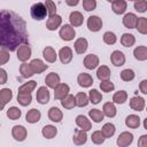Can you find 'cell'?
Returning a JSON list of instances; mask_svg holds the SVG:
<instances>
[{"mask_svg": "<svg viewBox=\"0 0 147 147\" xmlns=\"http://www.w3.org/2000/svg\"><path fill=\"white\" fill-rule=\"evenodd\" d=\"M110 74H111V72H110V69H109L107 65H101V67H99L98 70H96V77H98V79H100V80L109 79Z\"/></svg>", "mask_w": 147, "mask_h": 147, "instance_id": "cell-33", "label": "cell"}, {"mask_svg": "<svg viewBox=\"0 0 147 147\" xmlns=\"http://www.w3.org/2000/svg\"><path fill=\"white\" fill-rule=\"evenodd\" d=\"M69 21H70V25H72V26H80L84 22V16L80 11L76 10V11L70 13Z\"/></svg>", "mask_w": 147, "mask_h": 147, "instance_id": "cell-23", "label": "cell"}, {"mask_svg": "<svg viewBox=\"0 0 147 147\" xmlns=\"http://www.w3.org/2000/svg\"><path fill=\"white\" fill-rule=\"evenodd\" d=\"M107 1H108V2H114L115 0H107Z\"/></svg>", "mask_w": 147, "mask_h": 147, "instance_id": "cell-58", "label": "cell"}, {"mask_svg": "<svg viewBox=\"0 0 147 147\" xmlns=\"http://www.w3.org/2000/svg\"><path fill=\"white\" fill-rule=\"evenodd\" d=\"M91 139H92V142H94L95 145H101L106 140V138H105V136L102 134L101 131H94L91 136Z\"/></svg>", "mask_w": 147, "mask_h": 147, "instance_id": "cell-46", "label": "cell"}, {"mask_svg": "<svg viewBox=\"0 0 147 147\" xmlns=\"http://www.w3.org/2000/svg\"><path fill=\"white\" fill-rule=\"evenodd\" d=\"M111 9L116 15H122L125 13L126 8H127V3L125 0H115L114 2H111Z\"/></svg>", "mask_w": 147, "mask_h": 147, "instance_id": "cell-20", "label": "cell"}, {"mask_svg": "<svg viewBox=\"0 0 147 147\" xmlns=\"http://www.w3.org/2000/svg\"><path fill=\"white\" fill-rule=\"evenodd\" d=\"M42 56L44 59L49 62V63H54L56 61V57H57V54L55 52V49L51 46H46L44 49H42Z\"/></svg>", "mask_w": 147, "mask_h": 147, "instance_id": "cell-22", "label": "cell"}, {"mask_svg": "<svg viewBox=\"0 0 147 147\" xmlns=\"http://www.w3.org/2000/svg\"><path fill=\"white\" fill-rule=\"evenodd\" d=\"M61 105H62V107H64L65 109H72L74 107H76V99H75L74 95L67 94V95L61 100Z\"/></svg>", "mask_w": 147, "mask_h": 147, "instance_id": "cell-34", "label": "cell"}, {"mask_svg": "<svg viewBox=\"0 0 147 147\" xmlns=\"http://www.w3.org/2000/svg\"><path fill=\"white\" fill-rule=\"evenodd\" d=\"M88 100H90V102H92L93 105H98V103H100V101L102 100V94H101L98 90L93 88V90H91L90 93H88Z\"/></svg>", "mask_w": 147, "mask_h": 147, "instance_id": "cell-40", "label": "cell"}, {"mask_svg": "<svg viewBox=\"0 0 147 147\" xmlns=\"http://www.w3.org/2000/svg\"><path fill=\"white\" fill-rule=\"evenodd\" d=\"M37 86V83L34 80H30L28 83H24L18 87V92H24V93H31Z\"/></svg>", "mask_w": 147, "mask_h": 147, "instance_id": "cell-43", "label": "cell"}, {"mask_svg": "<svg viewBox=\"0 0 147 147\" xmlns=\"http://www.w3.org/2000/svg\"><path fill=\"white\" fill-rule=\"evenodd\" d=\"M77 83L79 84V86L82 87H90L92 86L93 84V78L90 74H86V72H82L78 75L77 77Z\"/></svg>", "mask_w": 147, "mask_h": 147, "instance_id": "cell-18", "label": "cell"}, {"mask_svg": "<svg viewBox=\"0 0 147 147\" xmlns=\"http://www.w3.org/2000/svg\"><path fill=\"white\" fill-rule=\"evenodd\" d=\"M88 116H90L91 119H92L93 122H95V123L102 122V121H103V117H105L102 110L96 109V108H95V109H91V110L88 111Z\"/></svg>", "mask_w": 147, "mask_h": 147, "instance_id": "cell-37", "label": "cell"}, {"mask_svg": "<svg viewBox=\"0 0 147 147\" xmlns=\"http://www.w3.org/2000/svg\"><path fill=\"white\" fill-rule=\"evenodd\" d=\"M134 77H136V74L132 69H124L121 72V79L123 82H131L134 79Z\"/></svg>", "mask_w": 147, "mask_h": 147, "instance_id": "cell-44", "label": "cell"}, {"mask_svg": "<svg viewBox=\"0 0 147 147\" xmlns=\"http://www.w3.org/2000/svg\"><path fill=\"white\" fill-rule=\"evenodd\" d=\"M7 79H8V76H7V71L0 67V85H3V84H6V83H7Z\"/></svg>", "mask_w": 147, "mask_h": 147, "instance_id": "cell-53", "label": "cell"}, {"mask_svg": "<svg viewBox=\"0 0 147 147\" xmlns=\"http://www.w3.org/2000/svg\"><path fill=\"white\" fill-rule=\"evenodd\" d=\"M99 65V57L95 54H88L84 57V67L88 70H93Z\"/></svg>", "mask_w": 147, "mask_h": 147, "instance_id": "cell-12", "label": "cell"}, {"mask_svg": "<svg viewBox=\"0 0 147 147\" xmlns=\"http://www.w3.org/2000/svg\"><path fill=\"white\" fill-rule=\"evenodd\" d=\"M48 118H49L52 122L59 123V122H61L62 118H63V113H62L57 107H52V108H49V110H48Z\"/></svg>", "mask_w": 147, "mask_h": 147, "instance_id": "cell-24", "label": "cell"}, {"mask_svg": "<svg viewBox=\"0 0 147 147\" xmlns=\"http://www.w3.org/2000/svg\"><path fill=\"white\" fill-rule=\"evenodd\" d=\"M11 136L15 140L23 141V140H25V138L28 136V131L23 125H15L11 129Z\"/></svg>", "mask_w": 147, "mask_h": 147, "instance_id": "cell-8", "label": "cell"}, {"mask_svg": "<svg viewBox=\"0 0 147 147\" xmlns=\"http://www.w3.org/2000/svg\"><path fill=\"white\" fill-rule=\"evenodd\" d=\"M75 99H76V106H77V107H80V108L86 107V106L88 105V102H90L87 94L84 93V92H78V93L76 94Z\"/></svg>", "mask_w": 147, "mask_h": 147, "instance_id": "cell-32", "label": "cell"}, {"mask_svg": "<svg viewBox=\"0 0 147 147\" xmlns=\"http://www.w3.org/2000/svg\"><path fill=\"white\" fill-rule=\"evenodd\" d=\"M137 15L133 13H127L124 15L123 17V25L127 29H134L136 28V23H137Z\"/></svg>", "mask_w": 147, "mask_h": 147, "instance_id": "cell-21", "label": "cell"}, {"mask_svg": "<svg viewBox=\"0 0 147 147\" xmlns=\"http://www.w3.org/2000/svg\"><path fill=\"white\" fill-rule=\"evenodd\" d=\"M30 14L31 17L36 21H41L44 18H46L47 15V9L45 7V5L42 2H37L34 5H32L31 9H30Z\"/></svg>", "mask_w": 147, "mask_h": 147, "instance_id": "cell-2", "label": "cell"}, {"mask_svg": "<svg viewBox=\"0 0 147 147\" xmlns=\"http://www.w3.org/2000/svg\"><path fill=\"white\" fill-rule=\"evenodd\" d=\"M136 29L141 34H147V18L146 17H139L136 23Z\"/></svg>", "mask_w": 147, "mask_h": 147, "instance_id": "cell-39", "label": "cell"}, {"mask_svg": "<svg viewBox=\"0 0 147 147\" xmlns=\"http://www.w3.org/2000/svg\"><path fill=\"white\" fill-rule=\"evenodd\" d=\"M44 5H45V7H46V9H47V15L52 16V15L56 14V5H55L54 1H52V0H46V2H45Z\"/></svg>", "mask_w": 147, "mask_h": 147, "instance_id": "cell-49", "label": "cell"}, {"mask_svg": "<svg viewBox=\"0 0 147 147\" xmlns=\"http://www.w3.org/2000/svg\"><path fill=\"white\" fill-rule=\"evenodd\" d=\"M87 28L90 31L92 32H98L101 30L102 28V20L96 16V15H92L87 18Z\"/></svg>", "mask_w": 147, "mask_h": 147, "instance_id": "cell-4", "label": "cell"}, {"mask_svg": "<svg viewBox=\"0 0 147 147\" xmlns=\"http://www.w3.org/2000/svg\"><path fill=\"white\" fill-rule=\"evenodd\" d=\"M59 34H60V37H61L62 40H64V41H71L75 38V36H76V31H75V29H74L72 25L64 24L60 29Z\"/></svg>", "mask_w": 147, "mask_h": 147, "instance_id": "cell-3", "label": "cell"}, {"mask_svg": "<svg viewBox=\"0 0 147 147\" xmlns=\"http://www.w3.org/2000/svg\"><path fill=\"white\" fill-rule=\"evenodd\" d=\"M115 131H116V127L113 123H106L101 129V132L105 136V138H111L115 134Z\"/></svg>", "mask_w": 147, "mask_h": 147, "instance_id": "cell-38", "label": "cell"}, {"mask_svg": "<svg viewBox=\"0 0 147 147\" xmlns=\"http://www.w3.org/2000/svg\"><path fill=\"white\" fill-rule=\"evenodd\" d=\"M126 100H127V93H126L125 91L115 92L114 95H113V101H114V103L122 105V103H124Z\"/></svg>", "mask_w": 147, "mask_h": 147, "instance_id": "cell-41", "label": "cell"}, {"mask_svg": "<svg viewBox=\"0 0 147 147\" xmlns=\"http://www.w3.org/2000/svg\"><path fill=\"white\" fill-rule=\"evenodd\" d=\"M110 61L115 67H122L125 63V55L121 51H114L110 54Z\"/></svg>", "mask_w": 147, "mask_h": 147, "instance_id": "cell-13", "label": "cell"}, {"mask_svg": "<svg viewBox=\"0 0 147 147\" xmlns=\"http://www.w3.org/2000/svg\"><path fill=\"white\" fill-rule=\"evenodd\" d=\"M69 92H70L69 85L64 83H60L54 87V98L55 100H62L67 94H69Z\"/></svg>", "mask_w": 147, "mask_h": 147, "instance_id": "cell-6", "label": "cell"}, {"mask_svg": "<svg viewBox=\"0 0 147 147\" xmlns=\"http://www.w3.org/2000/svg\"><path fill=\"white\" fill-rule=\"evenodd\" d=\"M103 41L107 44V45H114L116 41H117V37H116V34L114 33V32H111V31H107V32H105V34H103Z\"/></svg>", "mask_w": 147, "mask_h": 147, "instance_id": "cell-47", "label": "cell"}, {"mask_svg": "<svg viewBox=\"0 0 147 147\" xmlns=\"http://www.w3.org/2000/svg\"><path fill=\"white\" fill-rule=\"evenodd\" d=\"M59 57H60V61H61L62 64H68L72 60V51H71V48L68 47V46L62 47L59 51Z\"/></svg>", "mask_w": 147, "mask_h": 147, "instance_id": "cell-11", "label": "cell"}, {"mask_svg": "<svg viewBox=\"0 0 147 147\" xmlns=\"http://www.w3.org/2000/svg\"><path fill=\"white\" fill-rule=\"evenodd\" d=\"M30 65H31V69H32L33 74H41L48 68V65L45 64L40 59H33L30 62Z\"/></svg>", "mask_w": 147, "mask_h": 147, "instance_id": "cell-17", "label": "cell"}, {"mask_svg": "<svg viewBox=\"0 0 147 147\" xmlns=\"http://www.w3.org/2000/svg\"><path fill=\"white\" fill-rule=\"evenodd\" d=\"M129 1H137V0H129Z\"/></svg>", "mask_w": 147, "mask_h": 147, "instance_id": "cell-59", "label": "cell"}, {"mask_svg": "<svg viewBox=\"0 0 147 147\" xmlns=\"http://www.w3.org/2000/svg\"><path fill=\"white\" fill-rule=\"evenodd\" d=\"M133 141V134L131 132H122L117 138V145L119 147H126L130 146Z\"/></svg>", "mask_w": 147, "mask_h": 147, "instance_id": "cell-10", "label": "cell"}, {"mask_svg": "<svg viewBox=\"0 0 147 147\" xmlns=\"http://www.w3.org/2000/svg\"><path fill=\"white\" fill-rule=\"evenodd\" d=\"M65 3L70 7H76L79 3V0H65Z\"/></svg>", "mask_w": 147, "mask_h": 147, "instance_id": "cell-56", "label": "cell"}, {"mask_svg": "<svg viewBox=\"0 0 147 147\" xmlns=\"http://www.w3.org/2000/svg\"><path fill=\"white\" fill-rule=\"evenodd\" d=\"M10 59V55H9V52L6 51V49H0V67L6 64Z\"/></svg>", "mask_w": 147, "mask_h": 147, "instance_id": "cell-52", "label": "cell"}, {"mask_svg": "<svg viewBox=\"0 0 147 147\" xmlns=\"http://www.w3.org/2000/svg\"><path fill=\"white\" fill-rule=\"evenodd\" d=\"M40 117H41V113L36 109V108H32L30 109L26 115H25V121L30 124H34V123H38L40 121Z\"/></svg>", "mask_w": 147, "mask_h": 147, "instance_id": "cell-19", "label": "cell"}, {"mask_svg": "<svg viewBox=\"0 0 147 147\" xmlns=\"http://www.w3.org/2000/svg\"><path fill=\"white\" fill-rule=\"evenodd\" d=\"M76 124H77V126H78L79 129H82V130H84V131H86V132L92 129V123H91V121H90L86 116H84V115H78V116L76 117Z\"/></svg>", "mask_w": 147, "mask_h": 147, "instance_id": "cell-14", "label": "cell"}, {"mask_svg": "<svg viewBox=\"0 0 147 147\" xmlns=\"http://www.w3.org/2000/svg\"><path fill=\"white\" fill-rule=\"evenodd\" d=\"M134 9L139 13H145L147 10V1L146 0H137L134 1Z\"/></svg>", "mask_w": 147, "mask_h": 147, "instance_id": "cell-50", "label": "cell"}, {"mask_svg": "<svg viewBox=\"0 0 147 147\" xmlns=\"http://www.w3.org/2000/svg\"><path fill=\"white\" fill-rule=\"evenodd\" d=\"M74 47H75V51H76L77 54H83V53L86 52V49L88 47V42H87V40L85 38H78L75 41Z\"/></svg>", "mask_w": 147, "mask_h": 147, "instance_id": "cell-26", "label": "cell"}, {"mask_svg": "<svg viewBox=\"0 0 147 147\" xmlns=\"http://www.w3.org/2000/svg\"><path fill=\"white\" fill-rule=\"evenodd\" d=\"M16 51H17V59L22 62H25L31 57V48L28 44L20 45Z\"/></svg>", "mask_w": 147, "mask_h": 147, "instance_id": "cell-5", "label": "cell"}, {"mask_svg": "<svg viewBox=\"0 0 147 147\" xmlns=\"http://www.w3.org/2000/svg\"><path fill=\"white\" fill-rule=\"evenodd\" d=\"M49 98H51V94H49V91L46 86H40L37 90L36 99L40 105H46L49 101Z\"/></svg>", "mask_w": 147, "mask_h": 147, "instance_id": "cell-7", "label": "cell"}, {"mask_svg": "<svg viewBox=\"0 0 147 147\" xmlns=\"http://www.w3.org/2000/svg\"><path fill=\"white\" fill-rule=\"evenodd\" d=\"M134 59L138 61H146L147 60V47L146 46H138L133 51Z\"/></svg>", "mask_w": 147, "mask_h": 147, "instance_id": "cell-28", "label": "cell"}, {"mask_svg": "<svg viewBox=\"0 0 147 147\" xmlns=\"http://www.w3.org/2000/svg\"><path fill=\"white\" fill-rule=\"evenodd\" d=\"M5 105H6V103H5V102H2V101L0 100V111H1V110L5 108Z\"/></svg>", "mask_w": 147, "mask_h": 147, "instance_id": "cell-57", "label": "cell"}, {"mask_svg": "<svg viewBox=\"0 0 147 147\" xmlns=\"http://www.w3.org/2000/svg\"><path fill=\"white\" fill-rule=\"evenodd\" d=\"M45 83L47 85V87L49 88H54L57 84H60V76L56 72H51L46 76L45 78Z\"/></svg>", "mask_w": 147, "mask_h": 147, "instance_id": "cell-25", "label": "cell"}, {"mask_svg": "<svg viewBox=\"0 0 147 147\" xmlns=\"http://www.w3.org/2000/svg\"><path fill=\"white\" fill-rule=\"evenodd\" d=\"M139 90L142 94H147V80L144 79L140 82V85H139Z\"/></svg>", "mask_w": 147, "mask_h": 147, "instance_id": "cell-54", "label": "cell"}, {"mask_svg": "<svg viewBox=\"0 0 147 147\" xmlns=\"http://www.w3.org/2000/svg\"><path fill=\"white\" fill-rule=\"evenodd\" d=\"M21 115H22V111H21V109L20 108H17V107H10L8 110H7V117L9 118V119H11V121H16V119H18L20 117H21Z\"/></svg>", "mask_w": 147, "mask_h": 147, "instance_id": "cell-42", "label": "cell"}, {"mask_svg": "<svg viewBox=\"0 0 147 147\" xmlns=\"http://www.w3.org/2000/svg\"><path fill=\"white\" fill-rule=\"evenodd\" d=\"M100 88H101L102 92L109 93V92L114 91L115 85H114L109 79H106V80H101V83H100Z\"/></svg>", "mask_w": 147, "mask_h": 147, "instance_id": "cell-48", "label": "cell"}, {"mask_svg": "<svg viewBox=\"0 0 147 147\" xmlns=\"http://www.w3.org/2000/svg\"><path fill=\"white\" fill-rule=\"evenodd\" d=\"M125 125L130 129H137L140 126V117L138 115H129L125 118Z\"/></svg>", "mask_w": 147, "mask_h": 147, "instance_id": "cell-29", "label": "cell"}, {"mask_svg": "<svg viewBox=\"0 0 147 147\" xmlns=\"http://www.w3.org/2000/svg\"><path fill=\"white\" fill-rule=\"evenodd\" d=\"M138 146L139 147H147V136L146 134L140 137V139L138 140Z\"/></svg>", "mask_w": 147, "mask_h": 147, "instance_id": "cell-55", "label": "cell"}, {"mask_svg": "<svg viewBox=\"0 0 147 147\" xmlns=\"http://www.w3.org/2000/svg\"><path fill=\"white\" fill-rule=\"evenodd\" d=\"M62 24V17L57 14H54L52 16H49V18L46 22V28L49 31H55L60 25Z\"/></svg>", "mask_w": 147, "mask_h": 147, "instance_id": "cell-9", "label": "cell"}, {"mask_svg": "<svg viewBox=\"0 0 147 147\" xmlns=\"http://www.w3.org/2000/svg\"><path fill=\"white\" fill-rule=\"evenodd\" d=\"M41 134L44 136V138L46 139H53L56 134H57V129L54 125H45L41 130Z\"/></svg>", "mask_w": 147, "mask_h": 147, "instance_id": "cell-30", "label": "cell"}, {"mask_svg": "<svg viewBox=\"0 0 147 147\" xmlns=\"http://www.w3.org/2000/svg\"><path fill=\"white\" fill-rule=\"evenodd\" d=\"M28 42L26 23L15 11L0 10V48L14 52Z\"/></svg>", "mask_w": 147, "mask_h": 147, "instance_id": "cell-1", "label": "cell"}, {"mask_svg": "<svg viewBox=\"0 0 147 147\" xmlns=\"http://www.w3.org/2000/svg\"><path fill=\"white\" fill-rule=\"evenodd\" d=\"M83 8L86 11H92L96 8V0H83Z\"/></svg>", "mask_w": 147, "mask_h": 147, "instance_id": "cell-51", "label": "cell"}, {"mask_svg": "<svg viewBox=\"0 0 147 147\" xmlns=\"http://www.w3.org/2000/svg\"><path fill=\"white\" fill-rule=\"evenodd\" d=\"M72 140H74V144L78 145V146L86 144V141H87V133H86V131H84L82 129H76Z\"/></svg>", "mask_w": 147, "mask_h": 147, "instance_id": "cell-15", "label": "cell"}, {"mask_svg": "<svg viewBox=\"0 0 147 147\" xmlns=\"http://www.w3.org/2000/svg\"><path fill=\"white\" fill-rule=\"evenodd\" d=\"M31 101H32V95H31V93L18 92V94H17V102H18L21 106H23V107L29 106V105L31 103Z\"/></svg>", "mask_w": 147, "mask_h": 147, "instance_id": "cell-31", "label": "cell"}, {"mask_svg": "<svg viewBox=\"0 0 147 147\" xmlns=\"http://www.w3.org/2000/svg\"><path fill=\"white\" fill-rule=\"evenodd\" d=\"M102 113H103L105 116H107L109 118L115 117L117 110H116V107H115L114 102H106L103 105V107H102Z\"/></svg>", "mask_w": 147, "mask_h": 147, "instance_id": "cell-27", "label": "cell"}, {"mask_svg": "<svg viewBox=\"0 0 147 147\" xmlns=\"http://www.w3.org/2000/svg\"><path fill=\"white\" fill-rule=\"evenodd\" d=\"M20 74H21V76L23 78H30V77H32L34 75L32 69H31L30 63H25V62H23L20 65Z\"/></svg>", "mask_w": 147, "mask_h": 147, "instance_id": "cell-36", "label": "cell"}, {"mask_svg": "<svg viewBox=\"0 0 147 147\" xmlns=\"http://www.w3.org/2000/svg\"><path fill=\"white\" fill-rule=\"evenodd\" d=\"M13 99V92L9 88H2L0 90V100L5 103H8Z\"/></svg>", "mask_w": 147, "mask_h": 147, "instance_id": "cell-45", "label": "cell"}, {"mask_svg": "<svg viewBox=\"0 0 147 147\" xmlns=\"http://www.w3.org/2000/svg\"><path fill=\"white\" fill-rule=\"evenodd\" d=\"M136 42V38L132 33H123L121 37V44L124 47H131Z\"/></svg>", "mask_w": 147, "mask_h": 147, "instance_id": "cell-35", "label": "cell"}, {"mask_svg": "<svg viewBox=\"0 0 147 147\" xmlns=\"http://www.w3.org/2000/svg\"><path fill=\"white\" fill-rule=\"evenodd\" d=\"M130 107H131V109H133L136 111H142L145 108V99L141 96H138V95L131 98Z\"/></svg>", "mask_w": 147, "mask_h": 147, "instance_id": "cell-16", "label": "cell"}]
</instances>
